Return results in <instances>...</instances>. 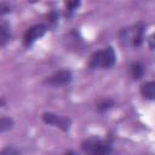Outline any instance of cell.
<instances>
[{
    "label": "cell",
    "mask_w": 155,
    "mask_h": 155,
    "mask_svg": "<svg viewBox=\"0 0 155 155\" xmlns=\"http://www.w3.org/2000/svg\"><path fill=\"white\" fill-rule=\"evenodd\" d=\"M46 30H47V28L44 24H36V25H33L31 28H29L24 34V45L30 46L34 41L40 39L46 33Z\"/></svg>",
    "instance_id": "cell-5"
},
{
    "label": "cell",
    "mask_w": 155,
    "mask_h": 155,
    "mask_svg": "<svg viewBox=\"0 0 155 155\" xmlns=\"http://www.w3.org/2000/svg\"><path fill=\"white\" fill-rule=\"evenodd\" d=\"M131 74L134 79H140L144 74V67L140 63H134L131 65Z\"/></svg>",
    "instance_id": "cell-9"
},
{
    "label": "cell",
    "mask_w": 155,
    "mask_h": 155,
    "mask_svg": "<svg viewBox=\"0 0 155 155\" xmlns=\"http://www.w3.org/2000/svg\"><path fill=\"white\" fill-rule=\"evenodd\" d=\"M115 63V52L111 47H105L104 50L96 52L90 59L91 68H109Z\"/></svg>",
    "instance_id": "cell-2"
},
{
    "label": "cell",
    "mask_w": 155,
    "mask_h": 155,
    "mask_svg": "<svg viewBox=\"0 0 155 155\" xmlns=\"http://www.w3.org/2000/svg\"><path fill=\"white\" fill-rule=\"evenodd\" d=\"M81 147L87 155H114L111 144L99 138H88L82 142Z\"/></svg>",
    "instance_id": "cell-1"
},
{
    "label": "cell",
    "mask_w": 155,
    "mask_h": 155,
    "mask_svg": "<svg viewBox=\"0 0 155 155\" xmlns=\"http://www.w3.org/2000/svg\"><path fill=\"white\" fill-rule=\"evenodd\" d=\"M65 5H67V7L69 8V11H75V8L79 7L80 2H79V1H75V2H67Z\"/></svg>",
    "instance_id": "cell-13"
},
{
    "label": "cell",
    "mask_w": 155,
    "mask_h": 155,
    "mask_svg": "<svg viewBox=\"0 0 155 155\" xmlns=\"http://www.w3.org/2000/svg\"><path fill=\"white\" fill-rule=\"evenodd\" d=\"M0 39H1L2 46L10 39V27L5 21H1V23H0Z\"/></svg>",
    "instance_id": "cell-8"
},
{
    "label": "cell",
    "mask_w": 155,
    "mask_h": 155,
    "mask_svg": "<svg viewBox=\"0 0 155 155\" xmlns=\"http://www.w3.org/2000/svg\"><path fill=\"white\" fill-rule=\"evenodd\" d=\"M11 127H12V120L8 119V117H1V120H0V131L5 132L6 130H8Z\"/></svg>",
    "instance_id": "cell-11"
},
{
    "label": "cell",
    "mask_w": 155,
    "mask_h": 155,
    "mask_svg": "<svg viewBox=\"0 0 155 155\" xmlns=\"http://www.w3.org/2000/svg\"><path fill=\"white\" fill-rule=\"evenodd\" d=\"M0 155H18V151L13 147H7V148L2 149Z\"/></svg>",
    "instance_id": "cell-12"
},
{
    "label": "cell",
    "mask_w": 155,
    "mask_h": 155,
    "mask_svg": "<svg viewBox=\"0 0 155 155\" xmlns=\"http://www.w3.org/2000/svg\"><path fill=\"white\" fill-rule=\"evenodd\" d=\"M111 107H114V102L111 99H104V101H101L97 104V109L99 111H105V110L110 109Z\"/></svg>",
    "instance_id": "cell-10"
},
{
    "label": "cell",
    "mask_w": 155,
    "mask_h": 155,
    "mask_svg": "<svg viewBox=\"0 0 155 155\" xmlns=\"http://www.w3.org/2000/svg\"><path fill=\"white\" fill-rule=\"evenodd\" d=\"M42 120L46 124L54 125V126L62 128L63 131H68L70 128V125H71L70 119L64 117V116H59V115H56V114H52V113H45L42 115Z\"/></svg>",
    "instance_id": "cell-4"
},
{
    "label": "cell",
    "mask_w": 155,
    "mask_h": 155,
    "mask_svg": "<svg viewBox=\"0 0 155 155\" xmlns=\"http://www.w3.org/2000/svg\"><path fill=\"white\" fill-rule=\"evenodd\" d=\"M70 80H71V73L69 70H59L53 75H51L47 79V82L57 86V85H65L70 82Z\"/></svg>",
    "instance_id": "cell-6"
},
{
    "label": "cell",
    "mask_w": 155,
    "mask_h": 155,
    "mask_svg": "<svg viewBox=\"0 0 155 155\" xmlns=\"http://www.w3.org/2000/svg\"><path fill=\"white\" fill-rule=\"evenodd\" d=\"M149 45H150L151 48H155V33L150 36V39H149Z\"/></svg>",
    "instance_id": "cell-14"
},
{
    "label": "cell",
    "mask_w": 155,
    "mask_h": 155,
    "mask_svg": "<svg viewBox=\"0 0 155 155\" xmlns=\"http://www.w3.org/2000/svg\"><path fill=\"white\" fill-rule=\"evenodd\" d=\"M140 93L147 99H155V81H149L142 85Z\"/></svg>",
    "instance_id": "cell-7"
},
{
    "label": "cell",
    "mask_w": 155,
    "mask_h": 155,
    "mask_svg": "<svg viewBox=\"0 0 155 155\" xmlns=\"http://www.w3.org/2000/svg\"><path fill=\"white\" fill-rule=\"evenodd\" d=\"M121 38L133 46H138L143 41V27L136 25L133 28H126L121 33Z\"/></svg>",
    "instance_id": "cell-3"
},
{
    "label": "cell",
    "mask_w": 155,
    "mask_h": 155,
    "mask_svg": "<svg viewBox=\"0 0 155 155\" xmlns=\"http://www.w3.org/2000/svg\"><path fill=\"white\" fill-rule=\"evenodd\" d=\"M64 155H78V154H76L75 151H73V150H70V151H67V153H65Z\"/></svg>",
    "instance_id": "cell-15"
}]
</instances>
